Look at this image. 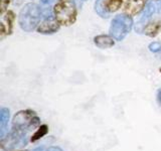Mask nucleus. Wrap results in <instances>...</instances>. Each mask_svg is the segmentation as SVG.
I'll return each mask as SVG.
<instances>
[{"label": "nucleus", "instance_id": "nucleus-5", "mask_svg": "<svg viewBox=\"0 0 161 151\" xmlns=\"http://www.w3.org/2000/svg\"><path fill=\"white\" fill-rule=\"evenodd\" d=\"M59 27H60V24L58 23V20L54 18V16H53V17L44 18L42 21L39 23L36 29H37V31L42 34H53L58 31Z\"/></svg>", "mask_w": 161, "mask_h": 151}, {"label": "nucleus", "instance_id": "nucleus-2", "mask_svg": "<svg viewBox=\"0 0 161 151\" xmlns=\"http://www.w3.org/2000/svg\"><path fill=\"white\" fill-rule=\"evenodd\" d=\"M54 18L60 25H72L77 19V6L75 0H58L53 7Z\"/></svg>", "mask_w": 161, "mask_h": 151}, {"label": "nucleus", "instance_id": "nucleus-16", "mask_svg": "<svg viewBox=\"0 0 161 151\" xmlns=\"http://www.w3.org/2000/svg\"><path fill=\"white\" fill-rule=\"evenodd\" d=\"M10 3V0H0V13H1L2 15L4 14L5 10H6V8L8 7V5Z\"/></svg>", "mask_w": 161, "mask_h": 151}, {"label": "nucleus", "instance_id": "nucleus-10", "mask_svg": "<svg viewBox=\"0 0 161 151\" xmlns=\"http://www.w3.org/2000/svg\"><path fill=\"white\" fill-rule=\"evenodd\" d=\"M156 11V5L153 2H148L147 4L145 5V8H144V12L142 14V17H141L140 20L147 23L148 19L151 18V16H153V14Z\"/></svg>", "mask_w": 161, "mask_h": 151}, {"label": "nucleus", "instance_id": "nucleus-19", "mask_svg": "<svg viewBox=\"0 0 161 151\" xmlns=\"http://www.w3.org/2000/svg\"><path fill=\"white\" fill-rule=\"evenodd\" d=\"M40 1H42V3H43V4H49L53 1H54V0H40Z\"/></svg>", "mask_w": 161, "mask_h": 151}, {"label": "nucleus", "instance_id": "nucleus-9", "mask_svg": "<svg viewBox=\"0 0 161 151\" xmlns=\"http://www.w3.org/2000/svg\"><path fill=\"white\" fill-rule=\"evenodd\" d=\"M160 29H161V22L155 21L153 23H149L146 25V27L144 29V33L150 37H154L158 34Z\"/></svg>", "mask_w": 161, "mask_h": 151}, {"label": "nucleus", "instance_id": "nucleus-17", "mask_svg": "<svg viewBox=\"0 0 161 151\" xmlns=\"http://www.w3.org/2000/svg\"><path fill=\"white\" fill-rule=\"evenodd\" d=\"M157 101H158L159 105L161 106V89H159L157 92Z\"/></svg>", "mask_w": 161, "mask_h": 151}, {"label": "nucleus", "instance_id": "nucleus-6", "mask_svg": "<svg viewBox=\"0 0 161 151\" xmlns=\"http://www.w3.org/2000/svg\"><path fill=\"white\" fill-rule=\"evenodd\" d=\"M145 1L146 0H127L124 7L125 13L130 16L139 14L145 8Z\"/></svg>", "mask_w": 161, "mask_h": 151}, {"label": "nucleus", "instance_id": "nucleus-15", "mask_svg": "<svg viewBox=\"0 0 161 151\" xmlns=\"http://www.w3.org/2000/svg\"><path fill=\"white\" fill-rule=\"evenodd\" d=\"M148 48L151 53H159L161 52V42H153L148 45Z\"/></svg>", "mask_w": 161, "mask_h": 151}, {"label": "nucleus", "instance_id": "nucleus-20", "mask_svg": "<svg viewBox=\"0 0 161 151\" xmlns=\"http://www.w3.org/2000/svg\"><path fill=\"white\" fill-rule=\"evenodd\" d=\"M80 1H86V0H80Z\"/></svg>", "mask_w": 161, "mask_h": 151}, {"label": "nucleus", "instance_id": "nucleus-12", "mask_svg": "<svg viewBox=\"0 0 161 151\" xmlns=\"http://www.w3.org/2000/svg\"><path fill=\"white\" fill-rule=\"evenodd\" d=\"M47 132H48V127H47V125H45V124L40 125L39 127L37 128V130L35 131V132L32 134L30 141H31V142H35V141L39 140L40 138L44 137V136L47 134Z\"/></svg>", "mask_w": 161, "mask_h": 151}, {"label": "nucleus", "instance_id": "nucleus-11", "mask_svg": "<svg viewBox=\"0 0 161 151\" xmlns=\"http://www.w3.org/2000/svg\"><path fill=\"white\" fill-rule=\"evenodd\" d=\"M95 10L101 17L108 18L109 12L106 9V0H96L95 2Z\"/></svg>", "mask_w": 161, "mask_h": 151}, {"label": "nucleus", "instance_id": "nucleus-21", "mask_svg": "<svg viewBox=\"0 0 161 151\" xmlns=\"http://www.w3.org/2000/svg\"><path fill=\"white\" fill-rule=\"evenodd\" d=\"M160 73H161V69H160Z\"/></svg>", "mask_w": 161, "mask_h": 151}, {"label": "nucleus", "instance_id": "nucleus-4", "mask_svg": "<svg viewBox=\"0 0 161 151\" xmlns=\"http://www.w3.org/2000/svg\"><path fill=\"white\" fill-rule=\"evenodd\" d=\"M133 27V19L130 15L122 13L115 16L111 22V26L109 29L110 35L115 40L121 42L123 40L127 34L131 31Z\"/></svg>", "mask_w": 161, "mask_h": 151}, {"label": "nucleus", "instance_id": "nucleus-7", "mask_svg": "<svg viewBox=\"0 0 161 151\" xmlns=\"http://www.w3.org/2000/svg\"><path fill=\"white\" fill-rule=\"evenodd\" d=\"M15 15L12 11H7L6 14L3 15V18L0 23L1 26V38H3L5 35H8L12 31V23L14 21Z\"/></svg>", "mask_w": 161, "mask_h": 151}, {"label": "nucleus", "instance_id": "nucleus-18", "mask_svg": "<svg viewBox=\"0 0 161 151\" xmlns=\"http://www.w3.org/2000/svg\"><path fill=\"white\" fill-rule=\"evenodd\" d=\"M47 151H63V150L60 149L59 147H53H53H49Z\"/></svg>", "mask_w": 161, "mask_h": 151}, {"label": "nucleus", "instance_id": "nucleus-8", "mask_svg": "<svg viewBox=\"0 0 161 151\" xmlns=\"http://www.w3.org/2000/svg\"><path fill=\"white\" fill-rule=\"evenodd\" d=\"M94 43L99 48H110L115 44V39L108 34H100L94 37Z\"/></svg>", "mask_w": 161, "mask_h": 151}, {"label": "nucleus", "instance_id": "nucleus-14", "mask_svg": "<svg viewBox=\"0 0 161 151\" xmlns=\"http://www.w3.org/2000/svg\"><path fill=\"white\" fill-rule=\"evenodd\" d=\"M9 120V110L7 108H2L0 111V126H1V135L3 136L4 128L6 127Z\"/></svg>", "mask_w": 161, "mask_h": 151}, {"label": "nucleus", "instance_id": "nucleus-3", "mask_svg": "<svg viewBox=\"0 0 161 151\" xmlns=\"http://www.w3.org/2000/svg\"><path fill=\"white\" fill-rule=\"evenodd\" d=\"M40 126V119L32 110H22L14 115L12 120V129L19 134L24 133L25 130Z\"/></svg>", "mask_w": 161, "mask_h": 151}, {"label": "nucleus", "instance_id": "nucleus-1", "mask_svg": "<svg viewBox=\"0 0 161 151\" xmlns=\"http://www.w3.org/2000/svg\"><path fill=\"white\" fill-rule=\"evenodd\" d=\"M42 17V11L35 3L25 4L20 10L18 16V23L24 31L30 32L36 29Z\"/></svg>", "mask_w": 161, "mask_h": 151}, {"label": "nucleus", "instance_id": "nucleus-13", "mask_svg": "<svg viewBox=\"0 0 161 151\" xmlns=\"http://www.w3.org/2000/svg\"><path fill=\"white\" fill-rule=\"evenodd\" d=\"M123 0H106V9L109 13L115 12L120 9Z\"/></svg>", "mask_w": 161, "mask_h": 151}]
</instances>
